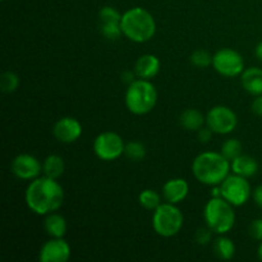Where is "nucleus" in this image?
I'll list each match as a JSON object with an SVG mask.
<instances>
[{
	"mask_svg": "<svg viewBox=\"0 0 262 262\" xmlns=\"http://www.w3.org/2000/svg\"><path fill=\"white\" fill-rule=\"evenodd\" d=\"M122 15L115 8L104 7L99 12V23H110V22H122Z\"/></svg>",
	"mask_w": 262,
	"mask_h": 262,
	"instance_id": "obj_28",
	"label": "nucleus"
},
{
	"mask_svg": "<svg viewBox=\"0 0 262 262\" xmlns=\"http://www.w3.org/2000/svg\"><path fill=\"white\" fill-rule=\"evenodd\" d=\"M206 225L216 234H227L235 224L233 205L223 197H211L204 209Z\"/></svg>",
	"mask_w": 262,
	"mask_h": 262,
	"instance_id": "obj_5",
	"label": "nucleus"
},
{
	"mask_svg": "<svg viewBox=\"0 0 262 262\" xmlns=\"http://www.w3.org/2000/svg\"><path fill=\"white\" fill-rule=\"evenodd\" d=\"M28 209L36 215H49L55 212L63 205L64 191L56 179L37 177L28 184L25 193Z\"/></svg>",
	"mask_w": 262,
	"mask_h": 262,
	"instance_id": "obj_1",
	"label": "nucleus"
},
{
	"mask_svg": "<svg viewBox=\"0 0 262 262\" xmlns=\"http://www.w3.org/2000/svg\"><path fill=\"white\" fill-rule=\"evenodd\" d=\"M238 118L230 107L217 105L209 110L206 115V125L217 135H228L235 129Z\"/></svg>",
	"mask_w": 262,
	"mask_h": 262,
	"instance_id": "obj_10",
	"label": "nucleus"
},
{
	"mask_svg": "<svg viewBox=\"0 0 262 262\" xmlns=\"http://www.w3.org/2000/svg\"><path fill=\"white\" fill-rule=\"evenodd\" d=\"M230 161L222 152L206 151L197 156L192 163L194 178L206 186H219L229 176Z\"/></svg>",
	"mask_w": 262,
	"mask_h": 262,
	"instance_id": "obj_2",
	"label": "nucleus"
},
{
	"mask_svg": "<svg viewBox=\"0 0 262 262\" xmlns=\"http://www.w3.org/2000/svg\"><path fill=\"white\" fill-rule=\"evenodd\" d=\"M251 237L257 241H262V219L253 220L250 225Z\"/></svg>",
	"mask_w": 262,
	"mask_h": 262,
	"instance_id": "obj_30",
	"label": "nucleus"
},
{
	"mask_svg": "<svg viewBox=\"0 0 262 262\" xmlns=\"http://www.w3.org/2000/svg\"><path fill=\"white\" fill-rule=\"evenodd\" d=\"M12 173L22 181H33L37 178L42 170V165L37 158L28 154H20L12 161Z\"/></svg>",
	"mask_w": 262,
	"mask_h": 262,
	"instance_id": "obj_11",
	"label": "nucleus"
},
{
	"mask_svg": "<svg viewBox=\"0 0 262 262\" xmlns=\"http://www.w3.org/2000/svg\"><path fill=\"white\" fill-rule=\"evenodd\" d=\"M53 135L59 142H76L82 136V124L76 118L64 117L55 123L53 128Z\"/></svg>",
	"mask_w": 262,
	"mask_h": 262,
	"instance_id": "obj_13",
	"label": "nucleus"
},
{
	"mask_svg": "<svg viewBox=\"0 0 262 262\" xmlns=\"http://www.w3.org/2000/svg\"><path fill=\"white\" fill-rule=\"evenodd\" d=\"M159 71H160V60L152 54H145L136 61L135 74L138 78L151 79L159 73Z\"/></svg>",
	"mask_w": 262,
	"mask_h": 262,
	"instance_id": "obj_15",
	"label": "nucleus"
},
{
	"mask_svg": "<svg viewBox=\"0 0 262 262\" xmlns=\"http://www.w3.org/2000/svg\"><path fill=\"white\" fill-rule=\"evenodd\" d=\"M252 112L256 115H260L262 117V95H258L252 102Z\"/></svg>",
	"mask_w": 262,
	"mask_h": 262,
	"instance_id": "obj_32",
	"label": "nucleus"
},
{
	"mask_svg": "<svg viewBox=\"0 0 262 262\" xmlns=\"http://www.w3.org/2000/svg\"><path fill=\"white\" fill-rule=\"evenodd\" d=\"M138 202H140L141 206L146 210H150V211H155L159 206L161 205V197L154 189H145L140 193L138 196Z\"/></svg>",
	"mask_w": 262,
	"mask_h": 262,
	"instance_id": "obj_22",
	"label": "nucleus"
},
{
	"mask_svg": "<svg viewBox=\"0 0 262 262\" xmlns=\"http://www.w3.org/2000/svg\"><path fill=\"white\" fill-rule=\"evenodd\" d=\"M220 189H222L223 199L227 200L235 207L243 206L252 193L247 178L238 174L228 176L220 184Z\"/></svg>",
	"mask_w": 262,
	"mask_h": 262,
	"instance_id": "obj_7",
	"label": "nucleus"
},
{
	"mask_svg": "<svg viewBox=\"0 0 262 262\" xmlns=\"http://www.w3.org/2000/svg\"><path fill=\"white\" fill-rule=\"evenodd\" d=\"M179 123H181L184 129L196 132V130H200L204 127L205 123H206V118L204 117V114L200 110L187 109L179 117Z\"/></svg>",
	"mask_w": 262,
	"mask_h": 262,
	"instance_id": "obj_18",
	"label": "nucleus"
},
{
	"mask_svg": "<svg viewBox=\"0 0 262 262\" xmlns=\"http://www.w3.org/2000/svg\"><path fill=\"white\" fill-rule=\"evenodd\" d=\"M189 186L184 179L174 178L169 179L163 187V196L166 200V202L170 204H179L188 196Z\"/></svg>",
	"mask_w": 262,
	"mask_h": 262,
	"instance_id": "obj_14",
	"label": "nucleus"
},
{
	"mask_svg": "<svg viewBox=\"0 0 262 262\" xmlns=\"http://www.w3.org/2000/svg\"><path fill=\"white\" fill-rule=\"evenodd\" d=\"M212 230L210 229L209 227L207 228H200L199 230H197L196 235H194V239H196V242L199 243V245L201 246H206L209 245L210 242H211L212 239Z\"/></svg>",
	"mask_w": 262,
	"mask_h": 262,
	"instance_id": "obj_29",
	"label": "nucleus"
},
{
	"mask_svg": "<svg viewBox=\"0 0 262 262\" xmlns=\"http://www.w3.org/2000/svg\"><path fill=\"white\" fill-rule=\"evenodd\" d=\"M253 200H255L256 204L262 209V184H260V186L253 191Z\"/></svg>",
	"mask_w": 262,
	"mask_h": 262,
	"instance_id": "obj_33",
	"label": "nucleus"
},
{
	"mask_svg": "<svg viewBox=\"0 0 262 262\" xmlns=\"http://www.w3.org/2000/svg\"><path fill=\"white\" fill-rule=\"evenodd\" d=\"M124 155L132 161H141L146 156V147L143 143L138 141H130L125 143Z\"/></svg>",
	"mask_w": 262,
	"mask_h": 262,
	"instance_id": "obj_24",
	"label": "nucleus"
},
{
	"mask_svg": "<svg viewBox=\"0 0 262 262\" xmlns=\"http://www.w3.org/2000/svg\"><path fill=\"white\" fill-rule=\"evenodd\" d=\"M123 35L133 42H146L156 33V22L152 14L143 8L136 7L122 15Z\"/></svg>",
	"mask_w": 262,
	"mask_h": 262,
	"instance_id": "obj_3",
	"label": "nucleus"
},
{
	"mask_svg": "<svg viewBox=\"0 0 262 262\" xmlns=\"http://www.w3.org/2000/svg\"><path fill=\"white\" fill-rule=\"evenodd\" d=\"M100 31L102 36L107 40H118L123 35L122 26L120 23L110 22V23H100Z\"/></svg>",
	"mask_w": 262,
	"mask_h": 262,
	"instance_id": "obj_26",
	"label": "nucleus"
},
{
	"mask_svg": "<svg viewBox=\"0 0 262 262\" xmlns=\"http://www.w3.org/2000/svg\"><path fill=\"white\" fill-rule=\"evenodd\" d=\"M71 246L66 239L53 238L41 247L38 258L41 262H67L71 258Z\"/></svg>",
	"mask_w": 262,
	"mask_h": 262,
	"instance_id": "obj_12",
	"label": "nucleus"
},
{
	"mask_svg": "<svg viewBox=\"0 0 262 262\" xmlns=\"http://www.w3.org/2000/svg\"><path fill=\"white\" fill-rule=\"evenodd\" d=\"M197 138H199V141L201 143H207V142H210V140H211V137H212V130L210 129L209 127H202L201 129L200 130H197Z\"/></svg>",
	"mask_w": 262,
	"mask_h": 262,
	"instance_id": "obj_31",
	"label": "nucleus"
},
{
	"mask_svg": "<svg viewBox=\"0 0 262 262\" xmlns=\"http://www.w3.org/2000/svg\"><path fill=\"white\" fill-rule=\"evenodd\" d=\"M241 82L242 86L248 94L253 96L262 95V69L251 67L243 71L241 74Z\"/></svg>",
	"mask_w": 262,
	"mask_h": 262,
	"instance_id": "obj_16",
	"label": "nucleus"
},
{
	"mask_svg": "<svg viewBox=\"0 0 262 262\" xmlns=\"http://www.w3.org/2000/svg\"><path fill=\"white\" fill-rule=\"evenodd\" d=\"M158 91L150 79H135L125 92V106L132 114L145 115L155 107Z\"/></svg>",
	"mask_w": 262,
	"mask_h": 262,
	"instance_id": "obj_4",
	"label": "nucleus"
},
{
	"mask_svg": "<svg viewBox=\"0 0 262 262\" xmlns=\"http://www.w3.org/2000/svg\"><path fill=\"white\" fill-rule=\"evenodd\" d=\"M256 56H257L258 59H260V60L262 61V41L260 43H258L257 46H256Z\"/></svg>",
	"mask_w": 262,
	"mask_h": 262,
	"instance_id": "obj_34",
	"label": "nucleus"
},
{
	"mask_svg": "<svg viewBox=\"0 0 262 262\" xmlns=\"http://www.w3.org/2000/svg\"><path fill=\"white\" fill-rule=\"evenodd\" d=\"M191 63L197 68H207L212 66V55L206 50H196L191 55Z\"/></svg>",
	"mask_w": 262,
	"mask_h": 262,
	"instance_id": "obj_27",
	"label": "nucleus"
},
{
	"mask_svg": "<svg viewBox=\"0 0 262 262\" xmlns=\"http://www.w3.org/2000/svg\"><path fill=\"white\" fill-rule=\"evenodd\" d=\"M125 143L123 138L115 132H102L95 138V155L104 161H113L124 154Z\"/></svg>",
	"mask_w": 262,
	"mask_h": 262,
	"instance_id": "obj_8",
	"label": "nucleus"
},
{
	"mask_svg": "<svg viewBox=\"0 0 262 262\" xmlns=\"http://www.w3.org/2000/svg\"><path fill=\"white\" fill-rule=\"evenodd\" d=\"M212 67L224 77L239 76L245 71V59L233 49H222L212 55Z\"/></svg>",
	"mask_w": 262,
	"mask_h": 262,
	"instance_id": "obj_9",
	"label": "nucleus"
},
{
	"mask_svg": "<svg viewBox=\"0 0 262 262\" xmlns=\"http://www.w3.org/2000/svg\"><path fill=\"white\" fill-rule=\"evenodd\" d=\"M19 86V77L14 73V72L7 71L2 74V78H0V89L3 92H14L15 90Z\"/></svg>",
	"mask_w": 262,
	"mask_h": 262,
	"instance_id": "obj_25",
	"label": "nucleus"
},
{
	"mask_svg": "<svg viewBox=\"0 0 262 262\" xmlns=\"http://www.w3.org/2000/svg\"><path fill=\"white\" fill-rule=\"evenodd\" d=\"M258 258H260V260L262 261V241H261V243H260V246H258Z\"/></svg>",
	"mask_w": 262,
	"mask_h": 262,
	"instance_id": "obj_35",
	"label": "nucleus"
},
{
	"mask_svg": "<svg viewBox=\"0 0 262 262\" xmlns=\"http://www.w3.org/2000/svg\"><path fill=\"white\" fill-rule=\"evenodd\" d=\"M212 250L214 253L220 260H232L235 255V246L230 238L225 237L224 234H220L212 243Z\"/></svg>",
	"mask_w": 262,
	"mask_h": 262,
	"instance_id": "obj_21",
	"label": "nucleus"
},
{
	"mask_svg": "<svg viewBox=\"0 0 262 262\" xmlns=\"http://www.w3.org/2000/svg\"><path fill=\"white\" fill-rule=\"evenodd\" d=\"M46 233L53 238H63L67 233V222L64 216L56 212L46 215L45 223H43Z\"/></svg>",
	"mask_w": 262,
	"mask_h": 262,
	"instance_id": "obj_19",
	"label": "nucleus"
},
{
	"mask_svg": "<svg viewBox=\"0 0 262 262\" xmlns=\"http://www.w3.org/2000/svg\"><path fill=\"white\" fill-rule=\"evenodd\" d=\"M184 217L177 205L166 202L161 204L154 211L152 227L156 234L164 238H170L178 234L183 227Z\"/></svg>",
	"mask_w": 262,
	"mask_h": 262,
	"instance_id": "obj_6",
	"label": "nucleus"
},
{
	"mask_svg": "<svg viewBox=\"0 0 262 262\" xmlns=\"http://www.w3.org/2000/svg\"><path fill=\"white\" fill-rule=\"evenodd\" d=\"M242 143L237 138H230V140L225 141L222 145V151L220 152L225 156L229 161L234 160L239 155H242Z\"/></svg>",
	"mask_w": 262,
	"mask_h": 262,
	"instance_id": "obj_23",
	"label": "nucleus"
},
{
	"mask_svg": "<svg viewBox=\"0 0 262 262\" xmlns=\"http://www.w3.org/2000/svg\"><path fill=\"white\" fill-rule=\"evenodd\" d=\"M230 168L233 173L245 178L253 177L258 170V164L255 158L250 155H239L234 160L230 161Z\"/></svg>",
	"mask_w": 262,
	"mask_h": 262,
	"instance_id": "obj_17",
	"label": "nucleus"
},
{
	"mask_svg": "<svg viewBox=\"0 0 262 262\" xmlns=\"http://www.w3.org/2000/svg\"><path fill=\"white\" fill-rule=\"evenodd\" d=\"M64 169H66V164H64L63 158L59 155H55V154L49 155L42 163V171L49 178H60L64 173Z\"/></svg>",
	"mask_w": 262,
	"mask_h": 262,
	"instance_id": "obj_20",
	"label": "nucleus"
}]
</instances>
